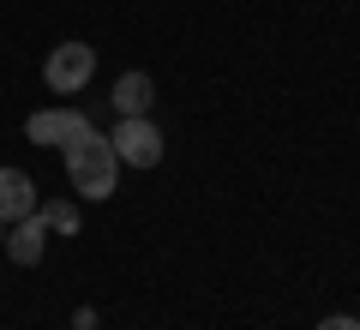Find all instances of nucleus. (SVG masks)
<instances>
[{"mask_svg":"<svg viewBox=\"0 0 360 330\" xmlns=\"http://www.w3.org/2000/svg\"><path fill=\"white\" fill-rule=\"evenodd\" d=\"M319 330H360V318H348V312H336V318H324Z\"/></svg>","mask_w":360,"mask_h":330,"instance_id":"nucleus-9","label":"nucleus"},{"mask_svg":"<svg viewBox=\"0 0 360 330\" xmlns=\"http://www.w3.org/2000/svg\"><path fill=\"white\" fill-rule=\"evenodd\" d=\"M60 151H66V180H72L78 198H108V192H115V180H120V156H115V144L90 127V120L60 144Z\"/></svg>","mask_w":360,"mask_h":330,"instance_id":"nucleus-1","label":"nucleus"},{"mask_svg":"<svg viewBox=\"0 0 360 330\" xmlns=\"http://www.w3.org/2000/svg\"><path fill=\"white\" fill-rule=\"evenodd\" d=\"M0 241H6V222H0Z\"/></svg>","mask_w":360,"mask_h":330,"instance_id":"nucleus-10","label":"nucleus"},{"mask_svg":"<svg viewBox=\"0 0 360 330\" xmlns=\"http://www.w3.org/2000/svg\"><path fill=\"white\" fill-rule=\"evenodd\" d=\"M37 210V180L25 168H0V222H25Z\"/></svg>","mask_w":360,"mask_h":330,"instance_id":"nucleus-5","label":"nucleus"},{"mask_svg":"<svg viewBox=\"0 0 360 330\" xmlns=\"http://www.w3.org/2000/svg\"><path fill=\"white\" fill-rule=\"evenodd\" d=\"M90 72H96V49H90V42H60V49L42 61V78H49L54 96H72V90H84Z\"/></svg>","mask_w":360,"mask_h":330,"instance_id":"nucleus-2","label":"nucleus"},{"mask_svg":"<svg viewBox=\"0 0 360 330\" xmlns=\"http://www.w3.org/2000/svg\"><path fill=\"white\" fill-rule=\"evenodd\" d=\"M13 265H42V246H49V222H42L37 210L25 216V222H13Z\"/></svg>","mask_w":360,"mask_h":330,"instance_id":"nucleus-7","label":"nucleus"},{"mask_svg":"<svg viewBox=\"0 0 360 330\" xmlns=\"http://www.w3.org/2000/svg\"><path fill=\"white\" fill-rule=\"evenodd\" d=\"M78 127H84V115H78V108H37V115L25 120V139H30V144H49V151H60Z\"/></svg>","mask_w":360,"mask_h":330,"instance_id":"nucleus-4","label":"nucleus"},{"mask_svg":"<svg viewBox=\"0 0 360 330\" xmlns=\"http://www.w3.org/2000/svg\"><path fill=\"white\" fill-rule=\"evenodd\" d=\"M37 216L42 222H49V234H78V222H84V216H78V204H37Z\"/></svg>","mask_w":360,"mask_h":330,"instance_id":"nucleus-8","label":"nucleus"},{"mask_svg":"<svg viewBox=\"0 0 360 330\" xmlns=\"http://www.w3.org/2000/svg\"><path fill=\"white\" fill-rule=\"evenodd\" d=\"M115 115L120 120H132V115H150V102H156V84H150V72H120V84H115Z\"/></svg>","mask_w":360,"mask_h":330,"instance_id":"nucleus-6","label":"nucleus"},{"mask_svg":"<svg viewBox=\"0 0 360 330\" xmlns=\"http://www.w3.org/2000/svg\"><path fill=\"white\" fill-rule=\"evenodd\" d=\"M108 144H115V156H120L127 168H156V163H162V132H156L150 115L120 120V127L108 132Z\"/></svg>","mask_w":360,"mask_h":330,"instance_id":"nucleus-3","label":"nucleus"}]
</instances>
